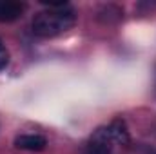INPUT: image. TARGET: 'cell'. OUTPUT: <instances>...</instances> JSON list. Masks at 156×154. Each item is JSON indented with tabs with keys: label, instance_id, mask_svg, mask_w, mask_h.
Masks as SVG:
<instances>
[{
	"label": "cell",
	"instance_id": "obj_5",
	"mask_svg": "<svg viewBox=\"0 0 156 154\" xmlns=\"http://www.w3.org/2000/svg\"><path fill=\"white\" fill-rule=\"evenodd\" d=\"M80 154H113V147L102 143V142H96V140H91Z\"/></svg>",
	"mask_w": 156,
	"mask_h": 154
},
{
	"label": "cell",
	"instance_id": "obj_6",
	"mask_svg": "<svg viewBox=\"0 0 156 154\" xmlns=\"http://www.w3.org/2000/svg\"><path fill=\"white\" fill-rule=\"evenodd\" d=\"M9 64V53H7V49H5V45H4V42L0 40V71L2 69H5V65Z\"/></svg>",
	"mask_w": 156,
	"mask_h": 154
},
{
	"label": "cell",
	"instance_id": "obj_4",
	"mask_svg": "<svg viewBox=\"0 0 156 154\" xmlns=\"http://www.w3.org/2000/svg\"><path fill=\"white\" fill-rule=\"evenodd\" d=\"M24 4L16 0H0V22H13L22 16Z\"/></svg>",
	"mask_w": 156,
	"mask_h": 154
},
{
	"label": "cell",
	"instance_id": "obj_2",
	"mask_svg": "<svg viewBox=\"0 0 156 154\" xmlns=\"http://www.w3.org/2000/svg\"><path fill=\"white\" fill-rule=\"evenodd\" d=\"M91 140L102 142V143H105L109 147H113V145H127L129 143V131H127L125 121L116 118L109 125L96 129L94 134L91 136Z\"/></svg>",
	"mask_w": 156,
	"mask_h": 154
},
{
	"label": "cell",
	"instance_id": "obj_1",
	"mask_svg": "<svg viewBox=\"0 0 156 154\" xmlns=\"http://www.w3.org/2000/svg\"><path fill=\"white\" fill-rule=\"evenodd\" d=\"M47 11H40L33 18V33L42 38H53L75 26V9L66 2L47 4Z\"/></svg>",
	"mask_w": 156,
	"mask_h": 154
},
{
	"label": "cell",
	"instance_id": "obj_3",
	"mask_svg": "<svg viewBox=\"0 0 156 154\" xmlns=\"http://www.w3.org/2000/svg\"><path fill=\"white\" fill-rule=\"evenodd\" d=\"M47 145L45 138L40 134H20L15 138V147L20 151H29V152H38L44 151Z\"/></svg>",
	"mask_w": 156,
	"mask_h": 154
}]
</instances>
